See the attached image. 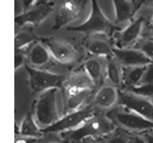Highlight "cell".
Returning <instances> with one entry per match:
<instances>
[{
    "label": "cell",
    "instance_id": "21",
    "mask_svg": "<svg viewBox=\"0 0 153 143\" xmlns=\"http://www.w3.org/2000/svg\"><path fill=\"white\" fill-rule=\"evenodd\" d=\"M14 36V49H22L28 48L34 42L40 40L36 33V28L30 25L16 27Z\"/></svg>",
    "mask_w": 153,
    "mask_h": 143
},
{
    "label": "cell",
    "instance_id": "22",
    "mask_svg": "<svg viewBox=\"0 0 153 143\" xmlns=\"http://www.w3.org/2000/svg\"><path fill=\"white\" fill-rule=\"evenodd\" d=\"M14 135L35 139L37 143L39 139L43 135V132L35 121L32 112L25 116L19 128L15 129Z\"/></svg>",
    "mask_w": 153,
    "mask_h": 143
},
{
    "label": "cell",
    "instance_id": "24",
    "mask_svg": "<svg viewBox=\"0 0 153 143\" xmlns=\"http://www.w3.org/2000/svg\"><path fill=\"white\" fill-rule=\"evenodd\" d=\"M123 67L114 57H107L106 69V82L112 85L121 88L122 85Z\"/></svg>",
    "mask_w": 153,
    "mask_h": 143
},
{
    "label": "cell",
    "instance_id": "29",
    "mask_svg": "<svg viewBox=\"0 0 153 143\" xmlns=\"http://www.w3.org/2000/svg\"><path fill=\"white\" fill-rule=\"evenodd\" d=\"M26 63L27 54L25 49H14V70L24 67Z\"/></svg>",
    "mask_w": 153,
    "mask_h": 143
},
{
    "label": "cell",
    "instance_id": "19",
    "mask_svg": "<svg viewBox=\"0 0 153 143\" xmlns=\"http://www.w3.org/2000/svg\"><path fill=\"white\" fill-rule=\"evenodd\" d=\"M63 89L64 92H68L83 89L96 90L97 88L90 76L82 66L67 75Z\"/></svg>",
    "mask_w": 153,
    "mask_h": 143
},
{
    "label": "cell",
    "instance_id": "26",
    "mask_svg": "<svg viewBox=\"0 0 153 143\" xmlns=\"http://www.w3.org/2000/svg\"><path fill=\"white\" fill-rule=\"evenodd\" d=\"M133 48L140 50L153 61V36L142 35Z\"/></svg>",
    "mask_w": 153,
    "mask_h": 143
},
{
    "label": "cell",
    "instance_id": "8",
    "mask_svg": "<svg viewBox=\"0 0 153 143\" xmlns=\"http://www.w3.org/2000/svg\"><path fill=\"white\" fill-rule=\"evenodd\" d=\"M56 4L53 1H38L28 10L15 15V27L30 25L37 28L54 13Z\"/></svg>",
    "mask_w": 153,
    "mask_h": 143
},
{
    "label": "cell",
    "instance_id": "13",
    "mask_svg": "<svg viewBox=\"0 0 153 143\" xmlns=\"http://www.w3.org/2000/svg\"><path fill=\"white\" fill-rule=\"evenodd\" d=\"M118 105L153 122V100L129 90L119 89Z\"/></svg>",
    "mask_w": 153,
    "mask_h": 143
},
{
    "label": "cell",
    "instance_id": "12",
    "mask_svg": "<svg viewBox=\"0 0 153 143\" xmlns=\"http://www.w3.org/2000/svg\"><path fill=\"white\" fill-rule=\"evenodd\" d=\"M25 49L27 54L25 65L35 68L45 69L56 73L58 62L53 59L48 48L40 40Z\"/></svg>",
    "mask_w": 153,
    "mask_h": 143
},
{
    "label": "cell",
    "instance_id": "31",
    "mask_svg": "<svg viewBox=\"0 0 153 143\" xmlns=\"http://www.w3.org/2000/svg\"><path fill=\"white\" fill-rule=\"evenodd\" d=\"M142 35L153 36V12L148 17Z\"/></svg>",
    "mask_w": 153,
    "mask_h": 143
},
{
    "label": "cell",
    "instance_id": "18",
    "mask_svg": "<svg viewBox=\"0 0 153 143\" xmlns=\"http://www.w3.org/2000/svg\"><path fill=\"white\" fill-rule=\"evenodd\" d=\"M107 57L88 55L84 59L82 67L90 76L97 89L106 82Z\"/></svg>",
    "mask_w": 153,
    "mask_h": 143
},
{
    "label": "cell",
    "instance_id": "34",
    "mask_svg": "<svg viewBox=\"0 0 153 143\" xmlns=\"http://www.w3.org/2000/svg\"><path fill=\"white\" fill-rule=\"evenodd\" d=\"M140 8L145 6L153 5V0H137Z\"/></svg>",
    "mask_w": 153,
    "mask_h": 143
},
{
    "label": "cell",
    "instance_id": "25",
    "mask_svg": "<svg viewBox=\"0 0 153 143\" xmlns=\"http://www.w3.org/2000/svg\"><path fill=\"white\" fill-rule=\"evenodd\" d=\"M137 133H132L118 127L105 137L102 143H135Z\"/></svg>",
    "mask_w": 153,
    "mask_h": 143
},
{
    "label": "cell",
    "instance_id": "14",
    "mask_svg": "<svg viewBox=\"0 0 153 143\" xmlns=\"http://www.w3.org/2000/svg\"><path fill=\"white\" fill-rule=\"evenodd\" d=\"M119 89L108 82L98 87L91 101L96 112L106 113L118 105Z\"/></svg>",
    "mask_w": 153,
    "mask_h": 143
},
{
    "label": "cell",
    "instance_id": "5",
    "mask_svg": "<svg viewBox=\"0 0 153 143\" xmlns=\"http://www.w3.org/2000/svg\"><path fill=\"white\" fill-rule=\"evenodd\" d=\"M90 12L86 19L79 25L65 29L88 36L91 34H105L112 37L122 28L117 25L104 13L97 0H90Z\"/></svg>",
    "mask_w": 153,
    "mask_h": 143
},
{
    "label": "cell",
    "instance_id": "15",
    "mask_svg": "<svg viewBox=\"0 0 153 143\" xmlns=\"http://www.w3.org/2000/svg\"><path fill=\"white\" fill-rule=\"evenodd\" d=\"M82 46L88 55L105 57L113 56L115 47L112 37L105 34L84 36Z\"/></svg>",
    "mask_w": 153,
    "mask_h": 143
},
{
    "label": "cell",
    "instance_id": "9",
    "mask_svg": "<svg viewBox=\"0 0 153 143\" xmlns=\"http://www.w3.org/2000/svg\"><path fill=\"white\" fill-rule=\"evenodd\" d=\"M25 67L28 71L32 88L37 94L50 89H63V83L67 75L35 68L28 65H25Z\"/></svg>",
    "mask_w": 153,
    "mask_h": 143
},
{
    "label": "cell",
    "instance_id": "16",
    "mask_svg": "<svg viewBox=\"0 0 153 143\" xmlns=\"http://www.w3.org/2000/svg\"><path fill=\"white\" fill-rule=\"evenodd\" d=\"M114 10V22L123 28L137 16L141 9L137 0H111Z\"/></svg>",
    "mask_w": 153,
    "mask_h": 143
},
{
    "label": "cell",
    "instance_id": "33",
    "mask_svg": "<svg viewBox=\"0 0 153 143\" xmlns=\"http://www.w3.org/2000/svg\"><path fill=\"white\" fill-rule=\"evenodd\" d=\"M145 143H153V129L140 133Z\"/></svg>",
    "mask_w": 153,
    "mask_h": 143
},
{
    "label": "cell",
    "instance_id": "28",
    "mask_svg": "<svg viewBox=\"0 0 153 143\" xmlns=\"http://www.w3.org/2000/svg\"><path fill=\"white\" fill-rule=\"evenodd\" d=\"M42 132L43 135L39 139L37 143H64L60 133L49 132Z\"/></svg>",
    "mask_w": 153,
    "mask_h": 143
},
{
    "label": "cell",
    "instance_id": "23",
    "mask_svg": "<svg viewBox=\"0 0 153 143\" xmlns=\"http://www.w3.org/2000/svg\"><path fill=\"white\" fill-rule=\"evenodd\" d=\"M146 66L123 67L122 85L120 89L128 90L139 85Z\"/></svg>",
    "mask_w": 153,
    "mask_h": 143
},
{
    "label": "cell",
    "instance_id": "20",
    "mask_svg": "<svg viewBox=\"0 0 153 143\" xmlns=\"http://www.w3.org/2000/svg\"><path fill=\"white\" fill-rule=\"evenodd\" d=\"M95 90L94 89H83L68 92L64 91L65 113L80 109L89 104Z\"/></svg>",
    "mask_w": 153,
    "mask_h": 143
},
{
    "label": "cell",
    "instance_id": "10",
    "mask_svg": "<svg viewBox=\"0 0 153 143\" xmlns=\"http://www.w3.org/2000/svg\"><path fill=\"white\" fill-rule=\"evenodd\" d=\"M95 112L90 102L80 109L65 113L56 123L42 130V131L60 134L74 130Z\"/></svg>",
    "mask_w": 153,
    "mask_h": 143
},
{
    "label": "cell",
    "instance_id": "3",
    "mask_svg": "<svg viewBox=\"0 0 153 143\" xmlns=\"http://www.w3.org/2000/svg\"><path fill=\"white\" fill-rule=\"evenodd\" d=\"M48 48L53 59L72 71L80 68L88 55L81 45H77L75 39L53 35L40 38Z\"/></svg>",
    "mask_w": 153,
    "mask_h": 143
},
{
    "label": "cell",
    "instance_id": "11",
    "mask_svg": "<svg viewBox=\"0 0 153 143\" xmlns=\"http://www.w3.org/2000/svg\"><path fill=\"white\" fill-rule=\"evenodd\" d=\"M148 17L144 14L137 16L125 27L116 32L112 36L115 47L132 48L139 40Z\"/></svg>",
    "mask_w": 153,
    "mask_h": 143
},
{
    "label": "cell",
    "instance_id": "27",
    "mask_svg": "<svg viewBox=\"0 0 153 143\" xmlns=\"http://www.w3.org/2000/svg\"><path fill=\"white\" fill-rule=\"evenodd\" d=\"M127 90L134 92L153 100V83L138 85Z\"/></svg>",
    "mask_w": 153,
    "mask_h": 143
},
{
    "label": "cell",
    "instance_id": "17",
    "mask_svg": "<svg viewBox=\"0 0 153 143\" xmlns=\"http://www.w3.org/2000/svg\"><path fill=\"white\" fill-rule=\"evenodd\" d=\"M113 56L123 67L146 66L153 61L140 50L133 48L113 49Z\"/></svg>",
    "mask_w": 153,
    "mask_h": 143
},
{
    "label": "cell",
    "instance_id": "2",
    "mask_svg": "<svg viewBox=\"0 0 153 143\" xmlns=\"http://www.w3.org/2000/svg\"><path fill=\"white\" fill-rule=\"evenodd\" d=\"M32 114L42 130L56 123L65 114L63 89H50L38 93Z\"/></svg>",
    "mask_w": 153,
    "mask_h": 143
},
{
    "label": "cell",
    "instance_id": "6",
    "mask_svg": "<svg viewBox=\"0 0 153 143\" xmlns=\"http://www.w3.org/2000/svg\"><path fill=\"white\" fill-rule=\"evenodd\" d=\"M88 1L90 0H64L52 19L49 27L52 33L51 36L74 26V23L82 18Z\"/></svg>",
    "mask_w": 153,
    "mask_h": 143
},
{
    "label": "cell",
    "instance_id": "4",
    "mask_svg": "<svg viewBox=\"0 0 153 143\" xmlns=\"http://www.w3.org/2000/svg\"><path fill=\"white\" fill-rule=\"evenodd\" d=\"M37 95L25 65L14 70L15 129L19 128L25 116L32 112Z\"/></svg>",
    "mask_w": 153,
    "mask_h": 143
},
{
    "label": "cell",
    "instance_id": "30",
    "mask_svg": "<svg viewBox=\"0 0 153 143\" xmlns=\"http://www.w3.org/2000/svg\"><path fill=\"white\" fill-rule=\"evenodd\" d=\"M153 83V61L146 65L139 85Z\"/></svg>",
    "mask_w": 153,
    "mask_h": 143
},
{
    "label": "cell",
    "instance_id": "35",
    "mask_svg": "<svg viewBox=\"0 0 153 143\" xmlns=\"http://www.w3.org/2000/svg\"><path fill=\"white\" fill-rule=\"evenodd\" d=\"M53 1V0H39V1H41V2H45V1Z\"/></svg>",
    "mask_w": 153,
    "mask_h": 143
},
{
    "label": "cell",
    "instance_id": "7",
    "mask_svg": "<svg viewBox=\"0 0 153 143\" xmlns=\"http://www.w3.org/2000/svg\"><path fill=\"white\" fill-rule=\"evenodd\" d=\"M117 127L132 133L153 129V122L123 106L118 105L105 113Z\"/></svg>",
    "mask_w": 153,
    "mask_h": 143
},
{
    "label": "cell",
    "instance_id": "32",
    "mask_svg": "<svg viewBox=\"0 0 153 143\" xmlns=\"http://www.w3.org/2000/svg\"><path fill=\"white\" fill-rule=\"evenodd\" d=\"M38 1L39 0H20L22 9L21 13L28 10V9L33 7Z\"/></svg>",
    "mask_w": 153,
    "mask_h": 143
},
{
    "label": "cell",
    "instance_id": "1",
    "mask_svg": "<svg viewBox=\"0 0 153 143\" xmlns=\"http://www.w3.org/2000/svg\"><path fill=\"white\" fill-rule=\"evenodd\" d=\"M116 128L105 113L95 112L76 128L60 135L64 143H102Z\"/></svg>",
    "mask_w": 153,
    "mask_h": 143
}]
</instances>
